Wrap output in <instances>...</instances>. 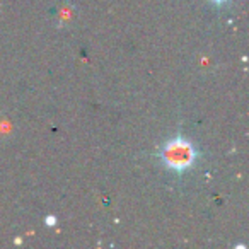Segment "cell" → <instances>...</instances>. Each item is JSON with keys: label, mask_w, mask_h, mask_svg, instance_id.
Listing matches in <instances>:
<instances>
[{"label": "cell", "mask_w": 249, "mask_h": 249, "mask_svg": "<svg viewBox=\"0 0 249 249\" xmlns=\"http://www.w3.org/2000/svg\"><path fill=\"white\" fill-rule=\"evenodd\" d=\"M166 156V160L171 164V166H174L176 169H181L183 166H186V164L191 162V156H193V152H191L190 145H186V143H171L169 147H167V152L164 154Z\"/></svg>", "instance_id": "1"}]
</instances>
